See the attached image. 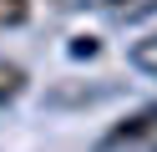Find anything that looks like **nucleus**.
Returning a JSON list of instances; mask_svg holds the SVG:
<instances>
[{
  "mask_svg": "<svg viewBox=\"0 0 157 152\" xmlns=\"http://www.w3.org/2000/svg\"><path fill=\"white\" fill-rule=\"evenodd\" d=\"M122 142H142L147 152H157V107L152 111H137L127 127H117L112 137H106V147H122Z\"/></svg>",
  "mask_w": 157,
  "mask_h": 152,
  "instance_id": "nucleus-1",
  "label": "nucleus"
},
{
  "mask_svg": "<svg viewBox=\"0 0 157 152\" xmlns=\"http://www.w3.org/2000/svg\"><path fill=\"white\" fill-rule=\"evenodd\" d=\"M96 5H101L112 20H142V15L157 10V0H96Z\"/></svg>",
  "mask_w": 157,
  "mask_h": 152,
  "instance_id": "nucleus-2",
  "label": "nucleus"
},
{
  "mask_svg": "<svg viewBox=\"0 0 157 152\" xmlns=\"http://www.w3.org/2000/svg\"><path fill=\"white\" fill-rule=\"evenodd\" d=\"M132 66H137V71H147V76H157V36L132 41Z\"/></svg>",
  "mask_w": 157,
  "mask_h": 152,
  "instance_id": "nucleus-4",
  "label": "nucleus"
},
{
  "mask_svg": "<svg viewBox=\"0 0 157 152\" xmlns=\"http://www.w3.org/2000/svg\"><path fill=\"white\" fill-rule=\"evenodd\" d=\"M25 15H31V0H0V30L25 25Z\"/></svg>",
  "mask_w": 157,
  "mask_h": 152,
  "instance_id": "nucleus-5",
  "label": "nucleus"
},
{
  "mask_svg": "<svg viewBox=\"0 0 157 152\" xmlns=\"http://www.w3.org/2000/svg\"><path fill=\"white\" fill-rule=\"evenodd\" d=\"M25 91V66H15V61H0V107L5 101H15Z\"/></svg>",
  "mask_w": 157,
  "mask_h": 152,
  "instance_id": "nucleus-3",
  "label": "nucleus"
}]
</instances>
